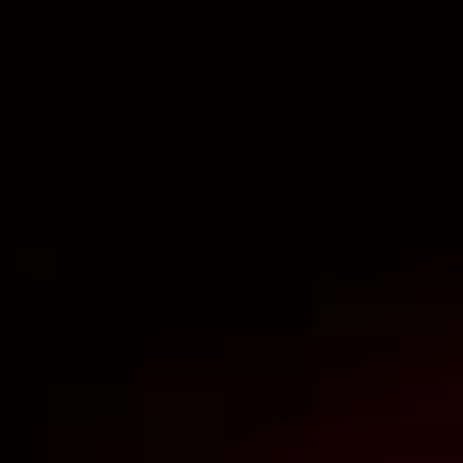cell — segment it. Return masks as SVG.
Returning <instances> with one entry per match:
<instances>
[{"mask_svg":"<svg viewBox=\"0 0 463 463\" xmlns=\"http://www.w3.org/2000/svg\"><path fill=\"white\" fill-rule=\"evenodd\" d=\"M355 463H463V431H420V442H377Z\"/></svg>","mask_w":463,"mask_h":463,"instance_id":"obj_1","label":"cell"}]
</instances>
